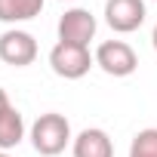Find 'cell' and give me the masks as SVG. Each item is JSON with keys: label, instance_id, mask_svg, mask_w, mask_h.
Masks as SVG:
<instances>
[{"label": "cell", "instance_id": "4", "mask_svg": "<svg viewBox=\"0 0 157 157\" xmlns=\"http://www.w3.org/2000/svg\"><path fill=\"white\" fill-rule=\"evenodd\" d=\"M96 16L83 6H71L65 10V16L59 19V40L62 43H77V46H90L96 37Z\"/></svg>", "mask_w": 157, "mask_h": 157}, {"label": "cell", "instance_id": "10", "mask_svg": "<svg viewBox=\"0 0 157 157\" xmlns=\"http://www.w3.org/2000/svg\"><path fill=\"white\" fill-rule=\"evenodd\" d=\"M129 157H157V129H154V126L139 129V132L132 136Z\"/></svg>", "mask_w": 157, "mask_h": 157}, {"label": "cell", "instance_id": "11", "mask_svg": "<svg viewBox=\"0 0 157 157\" xmlns=\"http://www.w3.org/2000/svg\"><path fill=\"white\" fill-rule=\"evenodd\" d=\"M6 105H13V102H10V96H6V90H3V86H0V111H3Z\"/></svg>", "mask_w": 157, "mask_h": 157}, {"label": "cell", "instance_id": "1", "mask_svg": "<svg viewBox=\"0 0 157 157\" xmlns=\"http://www.w3.org/2000/svg\"><path fill=\"white\" fill-rule=\"evenodd\" d=\"M71 142H74V136H71V123H68L65 114L46 111L31 123V145L40 157H56Z\"/></svg>", "mask_w": 157, "mask_h": 157}, {"label": "cell", "instance_id": "6", "mask_svg": "<svg viewBox=\"0 0 157 157\" xmlns=\"http://www.w3.org/2000/svg\"><path fill=\"white\" fill-rule=\"evenodd\" d=\"M148 10L145 0H105V22L117 34H132L142 28Z\"/></svg>", "mask_w": 157, "mask_h": 157}, {"label": "cell", "instance_id": "12", "mask_svg": "<svg viewBox=\"0 0 157 157\" xmlns=\"http://www.w3.org/2000/svg\"><path fill=\"white\" fill-rule=\"evenodd\" d=\"M151 43H154V49H157V25H154V31H151Z\"/></svg>", "mask_w": 157, "mask_h": 157}, {"label": "cell", "instance_id": "7", "mask_svg": "<svg viewBox=\"0 0 157 157\" xmlns=\"http://www.w3.org/2000/svg\"><path fill=\"white\" fill-rule=\"evenodd\" d=\"M71 154L74 157H114V142L105 129L99 126H86L74 136L71 142Z\"/></svg>", "mask_w": 157, "mask_h": 157}, {"label": "cell", "instance_id": "13", "mask_svg": "<svg viewBox=\"0 0 157 157\" xmlns=\"http://www.w3.org/2000/svg\"><path fill=\"white\" fill-rule=\"evenodd\" d=\"M0 157H10V151H0Z\"/></svg>", "mask_w": 157, "mask_h": 157}, {"label": "cell", "instance_id": "14", "mask_svg": "<svg viewBox=\"0 0 157 157\" xmlns=\"http://www.w3.org/2000/svg\"><path fill=\"white\" fill-rule=\"evenodd\" d=\"M62 3H68V0H62Z\"/></svg>", "mask_w": 157, "mask_h": 157}, {"label": "cell", "instance_id": "8", "mask_svg": "<svg viewBox=\"0 0 157 157\" xmlns=\"http://www.w3.org/2000/svg\"><path fill=\"white\" fill-rule=\"evenodd\" d=\"M25 139V117L19 108L6 105L0 111V151H13Z\"/></svg>", "mask_w": 157, "mask_h": 157}, {"label": "cell", "instance_id": "9", "mask_svg": "<svg viewBox=\"0 0 157 157\" xmlns=\"http://www.w3.org/2000/svg\"><path fill=\"white\" fill-rule=\"evenodd\" d=\"M40 13H43V0H0V22L6 25L31 22Z\"/></svg>", "mask_w": 157, "mask_h": 157}, {"label": "cell", "instance_id": "5", "mask_svg": "<svg viewBox=\"0 0 157 157\" xmlns=\"http://www.w3.org/2000/svg\"><path fill=\"white\" fill-rule=\"evenodd\" d=\"M37 59V40L34 34L22 28H10L0 34V62L13 65V68H28Z\"/></svg>", "mask_w": 157, "mask_h": 157}, {"label": "cell", "instance_id": "3", "mask_svg": "<svg viewBox=\"0 0 157 157\" xmlns=\"http://www.w3.org/2000/svg\"><path fill=\"white\" fill-rule=\"evenodd\" d=\"M96 65L108 77H129L139 68V56L126 40H105L96 49Z\"/></svg>", "mask_w": 157, "mask_h": 157}, {"label": "cell", "instance_id": "2", "mask_svg": "<svg viewBox=\"0 0 157 157\" xmlns=\"http://www.w3.org/2000/svg\"><path fill=\"white\" fill-rule=\"evenodd\" d=\"M96 65V56H90V46H77V43H56L49 49V68L65 77V80H80L90 74V68Z\"/></svg>", "mask_w": 157, "mask_h": 157}]
</instances>
